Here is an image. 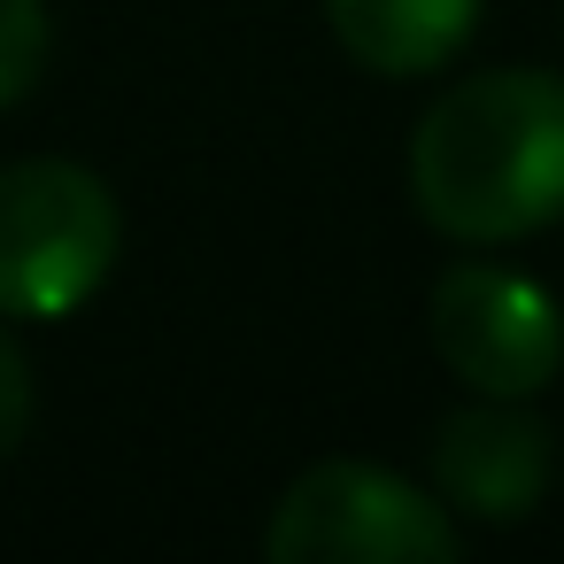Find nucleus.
<instances>
[{"label": "nucleus", "mask_w": 564, "mask_h": 564, "mask_svg": "<svg viewBox=\"0 0 564 564\" xmlns=\"http://www.w3.org/2000/svg\"><path fill=\"white\" fill-rule=\"evenodd\" d=\"M325 24L371 78H433L464 55L479 0H325Z\"/></svg>", "instance_id": "nucleus-6"}, {"label": "nucleus", "mask_w": 564, "mask_h": 564, "mask_svg": "<svg viewBox=\"0 0 564 564\" xmlns=\"http://www.w3.org/2000/svg\"><path fill=\"white\" fill-rule=\"evenodd\" d=\"M47 0H0V109H17L47 78Z\"/></svg>", "instance_id": "nucleus-7"}, {"label": "nucleus", "mask_w": 564, "mask_h": 564, "mask_svg": "<svg viewBox=\"0 0 564 564\" xmlns=\"http://www.w3.org/2000/svg\"><path fill=\"white\" fill-rule=\"evenodd\" d=\"M410 202L456 248H510L564 225V78H456L410 132Z\"/></svg>", "instance_id": "nucleus-1"}, {"label": "nucleus", "mask_w": 564, "mask_h": 564, "mask_svg": "<svg viewBox=\"0 0 564 564\" xmlns=\"http://www.w3.org/2000/svg\"><path fill=\"white\" fill-rule=\"evenodd\" d=\"M456 510L364 456L310 464L263 525L271 564H456Z\"/></svg>", "instance_id": "nucleus-3"}, {"label": "nucleus", "mask_w": 564, "mask_h": 564, "mask_svg": "<svg viewBox=\"0 0 564 564\" xmlns=\"http://www.w3.org/2000/svg\"><path fill=\"white\" fill-rule=\"evenodd\" d=\"M433 356L495 402H533L564 371V310L541 279L502 263H448L425 302Z\"/></svg>", "instance_id": "nucleus-4"}, {"label": "nucleus", "mask_w": 564, "mask_h": 564, "mask_svg": "<svg viewBox=\"0 0 564 564\" xmlns=\"http://www.w3.org/2000/svg\"><path fill=\"white\" fill-rule=\"evenodd\" d=\"M24 433H32V364L0 325V456H17Z\"/></svg>", "instance_id": "nucleus-8"}, {"label": "nucleus", "mask_w": 564, "mask_h": 564, "mask_svg": "<svg viewBox=\"0 0 564 564\" xmlns=\"http://www.w3.org/2000/svg\"><path fill=\"white\" fill-rule=\"evenodd\" d=\"M549 479H556V433L525 402L479 394L471 410L441 417V433H433V495L456 518L518 525L541 510Z\"/></svg>", "instance_id": "nucleus-5"}, {"label": "nucleus", "mask_w": 564, "mask_h": 564, "mask_svg": "<svg viewBox=\"0 0 564 564\" xmlns=\"http://www.w3.org/2000/svg\"><path fill=\"white\" fill-rule=\"evenodd\" d=\"M117 194L70 155L0 163V317H78L117 271Z\"/></svg>", "instance_id": "nucleus-2"}]
</instances>
